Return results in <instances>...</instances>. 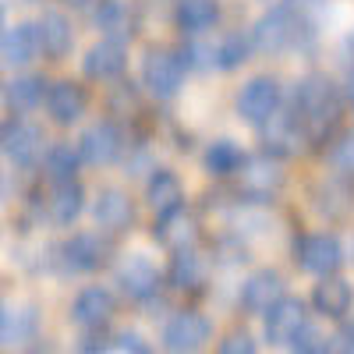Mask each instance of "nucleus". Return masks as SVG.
Masks as SVG:
<instances>
[{
  "label": "nucleus",
  "instance_id": "18",
  "mask_svg": "<svg viewBox=\"0 0 354 354\" xmlns=\"http://www.w3.org/2000/svg\"><path fill=\"white\" fill-rule=\"evenodd\" d=\"M113 312H117L113 290L103 287V283H88L71 298L68 319L75 322L78 330H106V322L113 319Z\"/></svg>",
  "mask_w": 354,
  "mask_h": 354
},
{
  "label": "nucleus",
  "instance_id": "3",
  "mask_svg": "<svg viewBox=\"0 0 354 354\" xmlns=\"http://www.w3.org/2000/svg\"><path fill=\"white\" fill-rule=\"evenodd\" d=\"M113 280L124 298L135 305H153L160 298V290L167 287V273L145 252H124L113 262Z\"/></svg>",
  "mask_w": 354,
  "mask_h": 354
},
{
  "label": "nucleus",
  "instance_id": "37",
  "mask_svg": "<svg viewBox=\"0 0 354 354\" xmlns=\"http://www.w3.org/2000/svg\"><path fill=\"white\" fill-rule=\"evenodd\" d=\"M333 337H322L315 326H305L301 333H298V340L290 344V351H330L333 344H330Z\"/></svg>",
  "mask_w": 354,
  "mask_h": 354
},
{
  "label": "nucleus",
  "instance_id": "38",
  "mask_svg": "<svg viewBox=\"0 0 354 354\" xmlns=\"http://www.w3.org/2000/svg\"><path fill=\"white\" fill-rule=\"evenodd\" d=\"M344 100H347V106H351V113H354V68H351L347 78H344Z\"/></svg>",
  "mask_w": 354,
  "mask_h": 354
},
{
  "label": "nucleus",
  "instance_id": "39",
  "mask_svg": "<svg viewBox=\"0 0 354 354\" xmlns=\"http://www.w3.org/2000/svg\"><path fill=\"white\" fill-rule=\"evenodd\" d=\"M68 8H78V11H85V8H93V4H100V0H64Z\"/></svg>",
  "mask_w": 354,
  "mask_h": 354
},
{
  "label": "nucleus",
  "instance_id": "29",
  "mask_svg": "<svg viewBox=\"0 0 354 354\" xmlns=\"http://www.w3.org/2000/svg\"><path fill=\"white\" fill-rule=\"evenodd\" d=\"M153 238H156V245H163L167 252L192 248V245H198V223H195V216L181 205V209H174V213L156 216V223H153Z\"/></svg>",
  "mask_w": 354,
  "mask_h": 354
},
{
  "label": "nucleus",
  "instance_id": "30",
  "mask_svg": "<svg viewBox=\"0 0 354 354\" xmlns=\"http://www.w3.org/2000/svg\"><path fill=\"white\" fill-rule=\"evenodd\" d=\"M39 330V312L36 305H21V301H4V315H0V337H4V344H25L32 340Z\"/></svg>",
  "mask_w": 354,
  "mask_h": 354
},
{
  "label": "nucleus",
  "instance_id": "20",
  "mask_svg": "<svg viewBox=\"0 0 354 354\" xmlns=\"http://www.w3.org/2000/svg\"><path fill=\"white\" fill-rule=\"evenodd\" d=\"M170 21L177 28V36H209L213 28L223 21L220 0H174Z\"/></svg>",
  "mask_w": 354,
  "mask_h": 354
},
{
  "label": "nucleus",
  "instance_id": "32",
  "mask_svg": "<svg viewBox=\"0 0 354 354\" xmlns=\"http://www.w3.org/2000/svg\"><path fill=\"white\" fill-rule=\"evenodd\" d=\"M252 53H255L252 36L238 32V28H230V32H223L216 39V71H238Z\"/></svg>",
  "mask_w": 354,
  "mask_h": 354
},
{
  "label": "nucleus",
  "instance_id": "13",
  "mask_svg": "<svg viewBox=\"0 0 354 354\" xmlns=\"http://www.w3.org/2000/svg\"><path fill=\"white\" fill-rule=\"evenodd\" d=\"M305 326H308L305 301L294 298V294H283L280 301H273L270 308L262 312V337H266V344H273V347H290Z\"/></svg>",
  "mask_w": 354,
  "mask_h": 354
},
{
  "label": "nucleus",
  "instance_id": "21",
  "mask_svg": "<svg viewBox=\"0 0 354 354\" xmlns=\"http://www.w3.org/2000/svg\"><path fill=\"white\" fill-rule=\"evenodd\" d=\"M39 53H43V43H39L36 21H15V25L4 28V36H0V57H4L8 71L28 68Z\"/></svg>",
  "mask_w": 354,
  "mask_h": 354
},
{
  "label": "nucleus",
  "instance_id": "34",
  "mask_svg": "<svg viewBox=\"0 0 354 354\" xmlns=\"http://www.w3.org/2000/svg\"><path fill=\"white\" fill-rule=\"evenodd\" d=\"M330 167L354 181V131L333 138V145H330Z\"/></svg>",
  "mask_w": 354,
  "mask_h": 354
},
{
  "label": "nucleus",
  "instance_id": "24",
  "mask_svg": "<svg viewBox=\"0 0 354 354\" xmlns=\"http://www.w3.org/2000/svg\"><path fill=\"white\" fill-rule=\"evenodd\" d=\"M145 205L163 216V213H174L185 205V181L181 174L170 170V167H153L149 177H145Z\"/></svg>",
  "mask_w": 354,
  "mask_h": 354
},
{
  "label": "nucleus",
  "instance_id": "12",
  "mask_svg": "<svg viewBox=\"0 0 354 354\" xmlns=\"http://www.w3.org/2000/svg\"><path fill=\"white\" fill-rule=\"evenodd\" d=\"M308 205H312V213L319 220L344 223L354 213V181L344 177V174H337V170L319 177V181L312 185V192H308Z\"/></svg>",
  "mask_w": 354,
  "mask_h": 354
},
{
  "label": "nucleus",
  "instance_id": "11",
  "mask_svg": "<svg viewBox=\"0 0 354 354\" xmlns=\"http://www.w3.org/2000/svg\"><path fill=\"white\" fill-rule=\"evenodd\" d=\"M124 131L117 121H110V117H103V121H93L82 135H78V153L85 160V167H113L124 160Z\"/></svg>",
  "mask_w": 354,
  "mask_h": 354
},
{
  "label": "nucleus",
  "instance_id": "5",
  "mask_svg": "<svg viewBox=\"0 0 354 354\" xmlns=\"http://www.w3.org/2000/svg\"><path fill=\"white\" fill-rule=\"evenodd\" d=\"M294 266L308 277H333L344 266V241L333 230H312V234H298L290 245Z\"/></svg>",
  "mask_w": 354,
  "mask_h": 354
},
{
  "label": "nucleus",
  "instance_id": "6",
  "mask_svg": "<svg viewBox=\"0 0 354 354\" xmlns=\"http://www.w3.org/2000/svg\"><path fill=\"white\" fill-rule=\"evenodd\" d=\"M280 106H283V85H280L277 75H252L238 88V96H234V113H238V121H245L255 131L270 121Z\"/></svg>",
  "mask_w": 354,
  "mask_h": 354
},
{
  "label": "nucleus",
  "instance_id": "10",
  "mask_svg": "<svg viewBox=\"0 0 354 354\" xmlns=\"http://www.w3.org/2000/svg\"><path fill=\"white\" fill-rule=\"evenodd\" d=\"M213 319L198 312V308H177L167 322H163V330H160V344L174 354H181V351H202L205 344L213 340Z\"/></svg>",
  "mask_w": 354,
  "mask_h": 354
},
{
  "label": "nucleus",
  "instance_id": "23",
  "mask_svg": "<svg viewBox=\"0 0 354 354\" xmlns=\"http://www.w3.org/2000/svg\"><path fill=\"white\" fill-rule=\"evenodd\" d=\"M36 28H39V43H43L46 61H68L71 50H75V25H71V18L64 11H57V8H46L36 18Z\"/></svg>",
  "mask_w": 354,
  "mask_h": 354
},
{
  "label": "nucleus",
  "instance_id": "9",
  "mask_svg": "<svg viewBox=\"0 0 354 354\" xmlns=\"http://www.w3.org/2000/svg\"><path fill=\"white\" fill-rule=\"evenodd\" d=\"M234 185H238V202H252V205H270L283 185H287V174L280 167L277 156L270 153H262L255 160L245 163V170L234 177Z\"/></svg>",
  "mask_w": 354,
  "mask_h": 354
},
{
  "label": "nucleus",
  "instance_id": "40",
  "mask_svg": "<svg viewBox=\"0 0 354 354\" xmlns=\"http://www.w3.org/2000/svg\"><path fill=\"white\" fill-rule=\"evenodd\" d=\"M8 4H18V8H32V4H39V0H8Z\"/></svg>",
  "mask_w": 354,
  "mask_h": 354
},
{
  "label": "nucleus",
  "instance_id": "31",
  "mask_svg": "<svg viewBox=\"0 0 354 354\" xmlns=\"http://www.w3.org/2000/svg\"><path fill=\"white\" fill-rule=\"evenodd\" d=\"M82 153H78V142H50L46 145V156H43V174L46 181H68V177H78L82 167Z\"/></svg>",
  "mask_w": 354,
  "mask_h": 354
},
{
  "label": "nucleus",
  "instance_id": "27",
  "mask_svg": "<svg viewBox=\"0 0 354 354\" xmlns=\"http://www.w3.org/2000/svg\"><path fill=\"white\" fill-rule=\"evenodd\" d=\"M245 163H248V153L234 138H227V135L213 138L202 149V170L209 177H216V181H234V177L245 170Z\"/></svg>",
  "mask_w": 354,
  "mask_h": 354
},
{
  "label": "nucleus",
  "instance_id": "17",
  "mask_svg": "<svg viewBox=\"0 0 354 354\" xmlns=\"http://www.w3.org/2000/svg\"><path fill=\"white\" fill-rule=\"evenodd\" d=\"M43 110H46V121L57 124V128L78 124L82 117H85V110H88V93H85V85L75 82V78H57V82H50Z\"/></svg>",
  "mask_w": 354,
  "mask_h": 354
},
{
  "label": "nucleus",
  "instance_id": "16",
  "mask_svg": "<svg viewBox=\"0 0 354 354\" xmlns=\"http://www.w3.org/2000/svg\"><path fill=\"white\" fill-rule=\"evenodd\" d=\"M259 138H262V153H270L277 160H290V156H298L305 149V131L298 124V117H294L290 103L283 100V106L259 128Z\"/></svg>",
  "mask_w": 354,
  "mask_h": 354
},
{
  "label": "nucleus",
  "instance_id": "15",
  "mask_svg": "<svg viewBox=\"0 0 354 354\" xmlns=\"http://www.w3.org/2000/svg\"><path fill=\"white\" fill-rule=\"evenodd\" d=\"M128 43L121 36H103L82 57V78L88 82H121L128 71Z\"/></svg>",
  "mask_w": 354,
  "mask_h": 354
},
{
  "label": "nucleus",
  "instance_id": "25",
  "mask_svg": "<svg viewBox=\"0 0 354 354\" xmlns=\"http://www.w3.org/2000/svg\"><path fill=\"white\" fill-rule=\"evenodd\" d=\"M85 209V188L78 177H68V181H50L46 192V220L53 227H71Z\"/></svg>",
  "mask_w": 354,
  "mask_h": 354
},
{
  "label": "nucleus",
  "instance_id": "4",
  "mask_svg": "<svg viewBox=\"0 0 354 354\" xmlns=\"http://www.w3.org/2000/svg\"><path fill=\"white\" fill-rule=\"evenodd\" d=\"M185 75L188 64L181 50H170V46H149L142 57V85L156 103H170L181 96L185 88Z\"/></svg>",
  "mask_w": 354,
  "mask_h": 354
},
{
  "label": "nucleus",
  "instance_id": "26",
  "mask_svg": "<svg viewBox=\"0 0 354 354\" xmlns=\"http://www.w3.org/2000/svg\"><path fill=\"white\" fill-rule=\"evenodd\" d=\"M205 259L198 255V245L192 248H177L170 252V266H167V287L181 290V294H198L205 287Z\"/></svg>",
  "mask_w": 354,
  "mask_h": 354
},
{
  "label": "nucleus",
  "instance_id": "36",
  "mask_svg": "<svg viewBox=\"0 0 354 354\" xmlns=\"http://www.w3.org/2000/svg\"><path fill=\"white\" fill-rule=\"evenodd\" d=\"M113 351H135V354H149L153 344H145L138 330H117L113 333Z\"/></svg>",
  "mask_w": 354,
  "mask_h": 354
},
{
  "label": "nucleus",
  "instance_id": "2",
  "mask_svg": "<svg viewBox=\"0 0 354 354\" xmlns=\"http://www.w3.org/2000/svg\"><path fill=\"white\" fill-rule=\"evenodd\" d=\"M252 46L259 57H287V53H301L315 39V25L312 18L294 8V4H273L270 11H262L255 25L248 28Z\"/></svg>",
  "mask_w": 354,
  "mask_h": 354
},
{
  "label": "nucleus",
  "instance_id": "8",
  "mask_svg": "<svg viewBox=\"0 0 354 354\" xmlns=\"http://www.w3.org/2000/svg\"><path fill=\"white\" fill-rule=\"evenodd\" d=\"M46 156V135L25 113H8L4 121V160L15 170H36Z\"/></svg>",
  "mask_w": 354,
  "mask_h": 354
},
{
  "label": "nucleus",
  "instance_id": "33",
  "mask_svg": "<svg viewBox=\"0 0 354 354\" xmlns=\"http://www.w3.org/2000/svg\"><path fill=\"white\" fill-rule=\"evenodd\" d=\"M93 25L103 28L106 36H121V39H131V11L124 0H100L96 11H93Z\"/></svg>",
  "mask_w": 354,
  "mask_h": 354
},
{
  "label": "nucleus",
  "instance_id": "7",
  "mask_svg": "<svg viewBox=\"0 0 354 354\" xmlns=\"http://www.w3.org/2000/svg\"><path fill=\"white\" fill-rule=\"evenodd\" d=\"M110 234H103V230H78V234H71V238H64L61 245H57V255H53V262L61 266L64 273H71V277H85V273H96V270H103V266L110 262Z\"/></svg>",
  "mask_w": 354,
  "mask_h": 354
},
{
  "label": "nucleus",
  "instance_id": "22",
  "mask_svg": "<svg viewBox=\"0 0 354 354\" xmlns=\"http://www.w3.org/2000/svg\"><path fill=\"white\" fill-rule=\"evenodd\" d=\"M312 308L315 315L330 319V322H344L354 308V287L344 280V277H319V283L312 287Z\"/></svg>",
  "mask_w": 354,
  "mask_h": 354
},
{
  "label": "nucleus",
  "instance_id": "1",
  "mask_svg": "<svg viewBox=\"0 0 354 354\" xmlns=\"http://www.w3.org/2000/svg\"><path fill=\"white\" fill-rule=\"evenodd\" d=\"M290 110L298 117V124L305 131L308 149H326L333 145L340 121H344V88L326 75V71H308L294 82L290 88Z\"/></svg>",
  "mask_w": 354,
  "mask_h": 354
},
{
  "label": "nucleus",
  "instance_id": "28",
  "mask_svg": "<svg viewBox=\"0 0 354 354\" xmlns=\"http://www.w3.org/2000/svg\"><path fill=\"white\" fill-rule=\"evenodd\" d=\"M46 88L50 82L36 71H25V75H15L4 82V106L8 113H32L46 103Z\"/></svg>",
  "mask_w": 354,
  "mask_h": 354
},
{
  "label": "nucleus",
  "instance_id": "19",
  "mask_svg": "<svg viewBox=\"0 0 354 354\" xmlns=\"http://www.w3.org/2000/svg\"><path fill=\"white\" fill-rule=\"evenodd\" d=\"M283 294H287V287H283L280 270L262 266V270H252V273L238 283V308H241L245 315H262L273 301H280Z\"/></svg>",
  "mask_w": 354,
  "mask_h": 354
},
{
  "label": "nucleus",
  "instance_id": "35",
  "mask_svg": "<svg viewBox=\"0 0 354 354\" xmlns=\"http://www.w3.org/2000/svg\"><path fill=\"white\" fill-rule=\"evenodd\" d=\"M255 347H259V344H255L245 330H230V333L216 344L220 354H255Z\"/></svg>",
  "mask_w": 354,
  "mask_h": 354
},
{
  "label": "nucleus",
  "instance_id": "14",
  "mask_svg": "<svg viewBox=\"0 0 354 354\" xmlns=\"http://www.w3.org/2000/svg\"><path fill=\"white\" fill-rule=\"evenodd\" d=\"M138 220V209H135V198L128 195V188L121 185H103L93 198V223L117 238V234H128Z\"/></svg>",
  "mask_w": 354,
  "mask_h": 354
}]
</instances>
